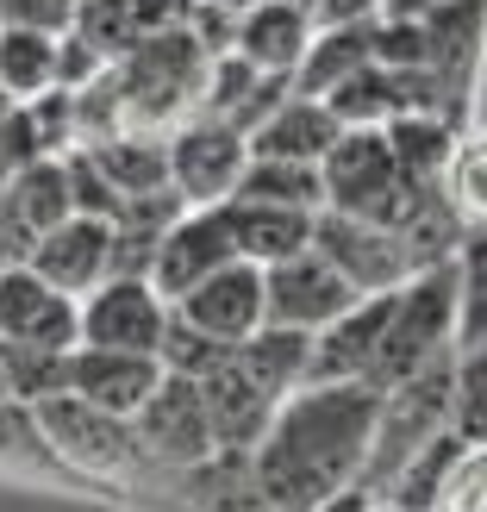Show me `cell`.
Returning <instances> with one entry per match:
<instances>
[{"instance_id": "cell-3", "label": "cell", "mask_w": 487, "mask_h": 512, "mask_svg": "<svg viewBox=\"0 0 487 512\" xmlns=\"http://www.w3.org/2000/svg\"><path fill=\"white\" fill-rule=\"evenodd\" d=\"M207 50L194 44L188 25H163V32L138 38L125 57H113V88L125 125H144V132H169L200 107V82H207Z\"/></svg>"}, {"instance_id": "cell-29", "label": "cell", "mask_w": 487, "mask_h": 512, "mask_svg": "<svg viewBox=\"0 0 487 512\" xmlns=\"http://www.w3.org/2000/svg\"><path fill=\"white\" fill-rule=\"evenodd\" d=\"M388 132V150H394V163L406 182H438L444 163H450V150L456 138H463V125H450L444 113H425V107H406L400 119L381 125Z\"/></svg>"}, {"instance_id": "cell-18", "label": "cell", "mask_w": 487, "mask_h": 512, "mask_svg": "<svg viewBox=\"0 0 487 512\" xmlns=\"http://www.w3.org/2000/svg\"><path fill=\"white\" fill-rule=\"evenodd\" d=\"M157 381H163V363H157V356L75 344V350H69V381H63V388H69L75 400H88V406H107V413L132 419L138 406L150 400V388H157Z\"/></svg>"}, {"instance_id": "cell-19", "label": "cell", "mask_w": 487, "mask_h": 512, "mask_svg": "<svg viewBox=\"0 0 487 512\" xmlns=\"http://www.w3.org/2000/svg\"><path fill=\"white\" fill-rule=\"evenodd\" d=\"M288 88H294L288 75H263L256 63H244L238 50H225V57L207 63V82H200V107L194 113H207V119H219V125H232V132L250 138Z\"/></svg>"}, {"instance_id": "cell-32", "label": "cell", "mask_w": 487, "mask_h": 512, "mask_svg": "<svg viewBox=\"0 0 487 512\" xmlns=\"http://www.w3.org/2000/svg\"><path fill=\"white\" fill-rule=\"evenodd\" d=\"M450 275H456V350H469L487 338V225H463Z\"/></svg>"}, {"instance_id": "cell-37", "label": "cell", "mask_w": 487, "mask_h": 512, "mask_svg": "<svg viewBox=\"0 0 487 512\" xmlns=\"http://www.w3.org/2000/svg\"><path fill=\"white\" fill-rule=\"evenodd\" d=\"M75 19V0H7L0 25H38V32H63Z\"/></svg>"}, {"instance_id": "cell-26", "label": "cell", "mask_w": 487, "mask_h": 512, "mask_svg": "<svg viewBox=\"0 0 487 512\" xmlns=\"http://www.w3.org/2000/svg\"><path fill=\"white\" fill-rule=\"evenodd\" d=\"M363 63H375V19H363V25H319L313 44H306V57H300V69H294V94L325 100L344 75H356Z\"/></svg>"}, {"instance_id": "cell-2", "label": "cell", "mask_w": 487, "mask_h": 512, "mask_svg": "<svg viewBox=\"0 0 487 512\" xmlns=\"http://www.w3.org/2000/svg\"><path fill=\"white\" fill-rule=\"evenodd\" d=\"M450 425H456V350L438 356V363H425V369H413L406 381H394V388H381L369 456H363V488L381 500L388 481L413 463L425 444H438Z\"/></svg>"}, {"instance_id": "cell-44", "label": "cell", "mask_w": 487, "mask_h": 512, "mask_svg": "<svg viewBox=\"0 0 487 512\" xmlns=\"http://www.w3.org/2000/svg\"><path fill=\"white\" fill-rule=\"evenodd\" d=\"M0 19H7V0H0Z\"/></svg>"}, {"instance_id": "cell-12", "label": "cell", "mask_w": 487, "mask_h": 512, "mask_svg": "<svg viewBox=\"0 0 487 512\" xmlns=\"http://www.w3.org/2000/svg\"><path fill=\"white\" fill-rule=\"evenodd\" d=\"M0 344L75 350V294L50 288L32 263H0Z\"/></svg>"}, {"instance_id": "cell-30", "label": "cell", "mask_w": 487, "mask_h": 512, "mask_svg": "<svg viewBox=\"0 0 487 512\" xmlns=\"http://www.w3.org/2000/svg\"><path fill=\"white\" fill-rule=\"evenodd\" d=\"M0 88H7L13 107L57 88V32H38V25H0Z\"/></svg>"}, {"instance_id": "cell-33", "label": "cell", "mask_w": 487, "mask_h": 512, "mask_svg": "<svg viewBox=\"0 0 487 512\" xmlns=\"http://www.w3.org/2000/svg\"><path fill=\"white\" fill-rule=\"evenodd\" d=\"M438 188H444L450 207L463 213V225H487V132H463V138H456Z\"/></svg>"}, {"instance_id": "cell-4", "label": "cell", "mask_w": 487, "mask_h": 512, "mask_svg": "<svg viewBox=\"0 0 487 512\" xmlns=\"http://www.w3.org/2000/svg\"><path fill=\"white\" fill-rule=\"evenodd\" d=\"M450 350H456V275H450V263H431L394 288L381 350L369 363V388H394V381H406L413 369L438 363Z\"/></svg>"}, {"instance_id": "cell-9", "label": "cell", "mask_w": 487, "mask_h": 512, "mask_svg": "<svg viewBox=\"0 0 487 512\" xmlns=\"http://www.w3.org/2000/svg\"><path fill=\"white\" fill-rule=\"evenodd\" d=\"M313 250L350 281L356 294H388V288H400V281L413 275V263H406V244L388 232V225H375V219H363V213L319 207V213H313Z\"/></svg>"}, {"instance_id": "cell-24", "label": "cell", "mask_w": 487, "mask_h": 512, "mask_svg": "<svg viewBox=\"0 0 487 512\" xmlns=\"http://www.w3.org/2000/svg\"><path fill=\"white\" fill-rule=\"evenodd\" d=\"M88 157L100 163V175L113 182L119 200L132 194H163L169 188V132H144V125H125V132L82 144Z\"/></svg>"}, {"instance_id": "cell-14", "label": "cell", "mask_w": 487, "mask_h": 512, "mask_svg": "<svg viewBox=\"0 0 487 512\" xmlns=\"http://www.w3.org/2000/svg\"><path fill=\"white\" fill-rule=\"evenodd\" d=\"M175 313L188 325H200L213 344L232 350L263 325V269L232 256V263H219L213 275H200L188 294H175Z\"/></svg>"}, {"instance_id": "cell-40", "label": "cell", "mask_w": 487, "mask_h": 512, "mask_svg": "<svg viewBox=\"0 0 487 512\" xmlns=\"http://www.w3.org/2000/svg\"><path fill=\"white\" fill-rule=\"evenodd\" d=\"M0 400H13V388H7V344H0Z\"/></svg>"}, {"instance_id": "cell-25", "label": "cell", "mask_w": 487, "mask_h": 512, "mask_svg": "<svg viewBox=\"0 0 487 512\" xmlns=\"http://www.w3.org/2000/svg\"><path fill=\"white\" fill-rule=\"evenodd\" d=\"M325 107L338 113V125H388L406 107H419V75L413 69H388V63H363L325 94Z\"/></svg>"}, {"instance_id": "cell-35", "label": "cell", "mask_w": 487, "mask_h": 512, "mask_svg": "<svg viewBox=\"0 0 487 512\" xmlns=\"http://www.w3.org/2000/svg\"><path fill=\"white\" fill-rule=\"evenodd\" d=\"M63 381H69V350H13L7 344V388L13 400H50V394H63Z\"/></svg>"}, {"instance_id": "cell-17", "label": "cell", "mask_w": 487, "mask_h": 512, "mask_svg": "<svg viewBox=\"0 0 487 512\" xmlns=\"http://www.w3.org/2000/svg\"><path fill=\"white\" fill-rule=\"evenodd\" d=\"M388 306H394V288L350 300L331 325H319L313 331V356H306V381H369V363L381 350V325H388Z\"/></svg>"}, {"instance_id": "cell-22", "label": "cell", "mask_w": 487, "mask_h": 512, "mask_svg": "<svg viewBox=\"0 0 487 512\" xmlns=\"http://www.w3.org/2000/svg\"><path fill=\"white\" fill-rule=\"evenodd\" d=\"M338 132H344V125H338V113H331L325 100H313V94H294V88H288V94H281L275 107H269V119L256 125V132H250L244 144H250V157L319 163Z\"/></svg>"}, {"instance_id": "cell-42", "label": "cell", "mask_w": 487, "mask_h": 512, "mask_svg": "<svg viewBox=\"0 0 487 512\" xmlns=\"http://www.w3.org/2000/svg\"><path fill=\"white\" fill-rule=\"evenodd\" d=\"M294 7H306V13H313V19H319V7H325V0H294Z\"/></svg>"}, {"instance_id": "cell-10", "label": "cell", "mask_w": 487, "mask_h": 512, "mask_svg": "<svg viewBox=\"0 0 487 512\" xmlns=\"http://www.w3.org/2000/svg\"><path fill=\"white\" fill-rule=\"evenodd\" d=\"M350 300H363L350 281L325 263V256L306 244L294 256L263 269V325H294V331H319L344 313Z\"/></svg>"}, {"instance_id": "cell-36", "label": "cell", "mask_w": 487, "mask_h": 512, "mask_svg": "<svg viewBox=\"0 0 487 512\" xmlns=\"http://www.w3.org/2000/svg\"><path fill=\"white\" fill-rule=\"evenodd\" d=\"M225 356V344H213L200 325H188L182 313H169V325H163V344H157V363H163V375H188V381H200L213 363Z\"/></svg>"}, {"instance_id": "cell-11", "label": "cell", "mask_w": 487, "mask_h": 512, "mask_svg": "<svg viewBox=\"0 0 487 512\" xmlns=\"http://www.w3.org/2000/svg\"><path fill=\"white\" fill-rule=\"evenodd\" d=\"M319 182H325V207L369 219L381 200L406 182V175H400L381 125H344V132L331 138V150L319 157Z\"/></svg>"}, {"instance_id": "cell-16", "label": "cell", "mask_w": 487, "mask_h": 512, "mask_svg": "<svg viewBox=\"0 0 487 512\" xmlns=\"http://www.w3.org/2000/svg\"><path fill=\"white\" fill-rule=\"evenodd\" d=\"M200 400H207L213 444H219L225 456H250V450H256V438L269 431L275 406H281V400H269V394H263V381H256V375L238 363V350H225L219 363L200 375Z\"/></svg>"}, {"instance_id": "cell-28", "label": "cell", "mask_w": 487, "mask_h": 512, "mask_svg": "<svg viewBox=\"0 0 487 512\" xmlns=\"http://www.w3.org/2000/svg\"><path fill=\"white\" fill-rule=\"evenodd\" d=\"M238 350V363L263 381L269 400H288L294 388H306V356H313V331H294V325H256Z\"/></svg>"}, {"instance_id": "cell-31", "label": "cell", "mask_w": 487, "mask_h": 512, "mask_svg": "<svg viewBox=\"0 0 487 512\" xmlns=\"http://www.w3.org/2000/svg\"><path fill=\"white\" fill-rule=\"evenodd\" d=\"M232 200H269V207H294V213H319L325 207V182L319 163H288V157H250L238 175Z\"/></svg>"}, {"instance_id": "cell-27", "label": "cell", "mask_w": 487, "mask_h": 512, "mask_svg": "<svg viewBox=\"0 0 487 512\" xmlns=\"http://www.w3.org/2000/svg\"><path fill=\"white\" fill-rule=\"evenodd\" d=\"M0 475H13V481H50V488H82V481L63 469V456L50 450L44 425H38V413L25 400H0Z\"/></svg>"}, {"instance_id": "cell-7", "label": "cell", "mask_w": 487, "mask_h": 512, "mask_svg": "<svg viewBox=\"0 0 487 512\" xmlns=\"http://www.w3.org/2000/svg\"><path fill=\"white\" fill-rule=\"evenodd\" d=\"M132 431H138L150 475H182V469H200L207 456H219L200 381H188V375H163L150 388V400L132 413Z\"/></svg>"}, {"instance_id": "cell-15", "label": "cell", "mask_w": 487, "mask_h": 512, "mask_svg": "<svg viewBox=\"0 0 487 512\" xmlns=\"http://www.w3.org/2000/svg\"><path fill=\"white\" fill-rule=\"evenodd\" d=\"M232 232H225V213L219 207H182L169 225H163V238L157 250H150V281L175 300V294H188L200 275H213L219 263H232Z\"/></svg>"}, {"instance_id": "cell-43", "label": "cell", "mask_w": 487, "mask_h": 512, "mask_svg": "<svg viewBox=\"0 0 487 512\" xmlns=\"http://www.w3.org/2000/svg\"><path fill=\"white\" fill-rule=\"evenodd\" d=\"M7 107H13V100H7V88H0V113H7Z\"/></svg>"}, {"instance_id": "cell-21", "label": "cell", "mask_w": 487, "mask_h": 512, "mask_svg": "<svg viewBox=\"0 0 487 512\" xmlns=\"http://www.w3.org/2000/svg\"><path fill=\"white\" fill-rule=\"evenodd\" d=\"M69 175L63 157H32L0 175V219H7V238L32 244L38 232H50L57 219H69Z\"/></svg>"}, {"instance_id": "cell-20", "label": "cell", "mask_w": 487, "mask_h": 512, "mask_svg": "<svg viewBox=\"0 0 487 512\" xmlns=\"http://www.w3.org/2000/svg\"><path fill=\"white\" fill-rule=\"evenodd\" d=\"M319 32V19L294 7V0H256V7L238 13V32H232V50L244 63H256L263 75H288L294 82V69L306 57V44H313Z\"/></svg>"}, {"instance_id": "cell-38", "label": "cell", "mask_w": 487, "mask_h": 512, "mask_svg": "<svg viewBox=\"0 0 487 512\" xmlns=\"http://www.w3.org/2000/svg\"><path fill=\"white\" fill-rule=\"evenodd\" d=\"M388 0H325L319 7V25H363V19H381Z\"/></svg>"}, {"instance_id": "cell-5", "label": "cell", "mask_w": 487, "mask_h": 512, "mask_svg": "<svg viewBox=\"0 0 487 512\" xmlns=\"http://www.w3.org/2000/svg\"><path fill=\"white\" fill-rule=\"evenodd\" d=\"M32 413H38V425H44L50 450L63 456V469L82 481V488H125V481L150 475L132 419L107 413V406L75 400L69 388L50 394V400H32Z\"/></svg>"}, {"instance_id": "cell-23", "label": "cell", "mask_w": 487, "mask_h": 512, "mask_svg": "<svg viewBox=\"0 0 487 512\" xmlns=\"http://www.w3.org/2000/svg\"><path fill=\"white\" fill-rule=\"evenodd\" d=\"M219 213H225V232H232V250L256 269L313 244V213L269 207V200H219Z\"/></svg>"}, {"instance_id": "cell-39", "label": "cell", "mask_w": 487, "mask_h": 512, "mask_svg": "<svg viewBox=\"0 0 487 512\" xmlns=\"http://www.w3.org/2000/svg\"><path fill=\"white\" fill-rule=\"evenodd\" d=\"M431 7H438V0H388V7H381V19H425Z\"/></svg>"}, {"instance_id": "cell-13", "label": "cell", "mask_w": 487, "mask_h": 512, "mask_svg": "<svg viewBox=\"0 0 487 512\" xmlns=\"http://www.w3.org/2000/svg\"><path fill=\"white\" fill-rule=\"evenodd\" d=\"M25 263H32L50 288L82 300L88 288H100V281L113 275V219H100V213L57 219L50 232H38L32 244H25Z\"/></svg>"}, {"instance_id": "cell-6", "label": "cell", "mask_w": 487, "mask_h": 512, "mask_svg": "<svg viewBox=\"0 0 487 512\" xmlns=\"http://www.w3.org/2000/svg\"><path fill=\"white\" fill-rule=\"evenodd\" d=\"M169 313H175V300L150 275H107L100 288H88L82 300H75V344L157 356Z\"/></svg>"}, {"instance_id": "cell-41", "label": "cell", "mask_w": 487, "mask_h": 512, "mask_svg": "<svg viewBox=\"0 0 487 512\" xmlns=\"http://www.w3.org/2000/svg\"><path fill=\"white\" fill-rule=\"evenodd\" d=\"M213 7H232V13H244V7H256V0H213Z\"/></svg>"}, {"instance_id": "cell-34", "label": "cell", "mask_w": 487, "mask_h": 512, "mask_svg": "<svg viewBox=\"0 0 487 512\" xmlns=\"http://www.w3.org/2000/svg\"><path fill=\"white\" fill-rule=\"evenodd\" d=\"M431 512H487V438H456L450 463L438 475V494H431Z\"/></svg>"}, {"instance_id": "cell-8", "label": "cell", "mask_w": 487, "mask_h": 512, "mask_svg": "<svg viewBox=\"0 0 487 512\" xmlns=\"http://www.w3.org/2000/svg\"><path fill=\"white\" fill-rule=\"evenodd\" d=\"M244 163H250V144L232 125H219L207 113H188L182 125H169V188L182 207H219V200H232Z\"/></svg>"}, {"instance_id": "cell-1", "label": "cell", "mask_w": 487, "mask_h": 512, "mask_svg": "<svg viewBox=\"0 0 487 512\" xmlns=\"http://www.w3.org/2000/svg\"><path fill=\"white\" fill-rule=\"evenodd\" d=\"M381 388L369 381H306L275 406L269 431L256 438L250 488L263 512H313L338 488L363 481L369 431H375Z\"/></svg>"}]
</instances>
